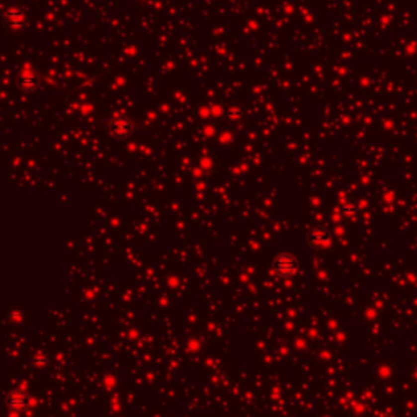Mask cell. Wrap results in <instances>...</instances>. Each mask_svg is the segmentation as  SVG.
Listing matches in <instances>:
<instances>
[{
    "mask_svg": "<svg viewBox=\"0 0 417 417\" xmlns=\"http://www.w3.org/2000/svg\"><path fill=\"white\" fill-rule=\"evenodd\" d=\"M274 271L279 277L289 279L293 277L298 272V261L297 257L290 254V252H279L277 256L274 257Z\"/></svg>",
    "mask_w": 417,
    "mask_h": 417,
    "instance_id": "cell-1",
    "label": "cell"
},
{
    "mask_svg": "<svg viewBox=\"0 0 417 417\" xmlns=\"http://www.w3.org/2000/svg\"><path fill=\"white\" fill-rule=\"evenodd\" d=\"M308 245L316 250H325L331 245V233L323 227H315L307 233Z\"/></svg>",
    "mask_w": 417,
    "mask_h": 417,
    "instance_id": "cell-2",
    "label": "cell"
},
{
    "mask_svg": "<svg viewBox=\"0 0 417 417\" xmlns=\"http://www.w3.org/2000/svg\"><path fill=\"white\" fill-rule=\"evenodd\" d=\"M7 406L13 413H23L29 408V395L23 390H15L7 396Z\"/></svg>",
    "mask_w": 417,
    "mask_h": 417,
    "instance_id": "cell-3",
    "label": "cell"
},
{
    "mask_svg": "<svg viewBox=\"0 0 417 417\" xmlns=\"http://www.w3.org/2000/svg\"><path fill=\"white\" fill-rule=\"evenodd\" d=\"M131 122L126 116H117L116 119L113 121V124H111V132L114 134L116 137H127L129 134H131Z\"/></svg>",
    "mask_w": 417,
    "mask_h": 417,
    "instance_id": "cell-4",
    "label": "cell"
},
{
    "mask_svg": "<svg viewBox=\"0 0 417 417\" xmlns=\"http://www.w3.org/2000/svg\"><path fill=\"white\" fill-rule=\"evenodd\" d=\"M340 212H342L344 217H347V219H355L360 212V207L355 202H344L340 205Z\"/></svg>",
    "mask_w": 417,
    "mask_h": 417,
    "instance_id": "cell-5",
    "label": "cell"
},
{
    "mask_svg": "<svg viewBox=\"0 0 417 417\" xmlns=\"http://www.w3.org/2000/svg\"><path fill=\"white\" fill-rule=\"evenodd\" d=\"M20 83H21L23 88H28V90H31V88L36 86V77H34L31 72H26V74L21 75Z\"/></svg>",
    "mask_w": 417,
    "mask_h": 417,
    "instance_id": "cell-6",
    "label": "cell"
},
{
    "mask_svg": "<svg viewBox=\"0 0 417 417\" xmlns=\"http://www.w3.org/2000/svg\"><path fill=\"white\" fill-rule=\"evenodd\" d=\"M33 362L36 363L38 367H43V365H46V362H48V357H44L43 354H36L33 357Z\"/></svg>",
    "mask_w": 417,
    "mask_h": 417,
    "instance_id": "cell-7",
    "label": "cell"
}]
</instances>
